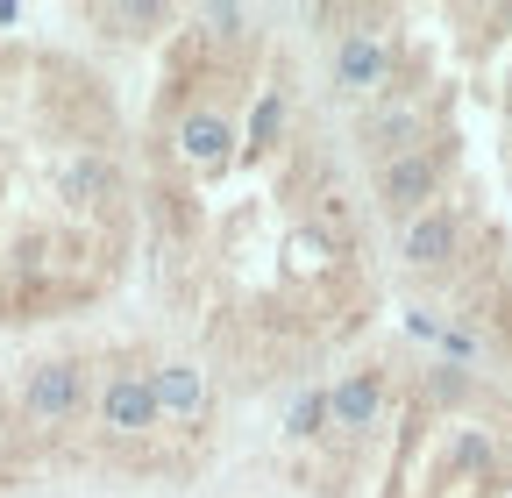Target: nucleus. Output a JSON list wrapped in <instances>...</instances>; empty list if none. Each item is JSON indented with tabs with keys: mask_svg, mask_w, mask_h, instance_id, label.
Wrapping results in <instances>:
<instances>
[{
	"mask_svg": "<svg viewBox=\"0 0 512 498\" xmlns=\"http://www.w3.org/2000/svg\"><path fill=\"white\" fill-rule=\"evenodd\" d=\"M79 406H86V370L72 356H50V363H36L29 378H22V413L36 427H64Z\"/></svg>",
	"mask_w": 512,
	"mask_h": 498,
	"instance_id": "obj_1",
	"label": "nucleus"
},
{
	"mask_svg": "<svg viewBox=\"0 0 512 498\" xmlns=\"http://www.w3.org/2000/svg\"><path fill=\"white\" fill-rule=\"evenodd\" d=\"M434 193H441V157L434 150H406V157H392L377 171V200H384V214H399V221L427 214Z\"/></svg>",
	"mask_w": 512,
	"mask_h": 498,
	"instance_id": "obj_2",
	"label": "nucleus"
},
{
	"mask_svg": "<svg viewBox=\"0 0 512 498\" xmlns=\"http://www.w3.org/2000/svg\"><path fill=\"white\" fill-rule=\"evenodd\" d=\"M164 413H157V392H150V370H114L100 385V427L107 434H150Z\"/></svg>",
	"mask_w": 512,
	"mask_h": 498,
	"instance_id": "obj_3",
	"label": "nucleus"
},
{
	"mask_svg": "<svg viewBox=\"0 0 512 498\" xmlns=\"http://www.w3.org/2000/svg\"><path fill=\"white\" fill-rule=\"evenodd\" d=\"M335 86L342 93H384L392 86V43L377 29H349L335 43Z\"/></svg>",
	"mask_w": 512,
	"mask_h": 498,
	"instance_id": "obj_4",
	"label": "nucleus"
},
{
	"mask_svg": "<svg viewBox=\"0 0 512 498\" xmlns=\"http://www.w3.org/2000/svg\"><path fill=\"white\" fill-rule=\"evenodd\" d=\"M456 249H463V214H456V207H427V214H413L406 235H399V257H406L413 271H441Z\"/></svg>",
	"mask_w": 512,
	"mask_h": 498,
	"instance_id": "obj_5",
	"label": "nucleus"
},
{
	"mask_svg": "<svg viewBox=\"0 0 512 498\" xmlns=\"http://www.w3.org/2000/svg\"><path fill=\"white\" fill-rule=\"evenodd\" d=\"M150 392H157V413H164V420H185V427L207 420V406H214L200 363H157V370H150Z\"/></svg>",
	"mask_w": 512,
	"mask_h": 498,
	"instance_id": "obj_6",
	"label": "nucleus"
},
{
	"mask_svg": "<svg viewBox=\"0 0 512 498\" xmlns=\"http://www.w3.org/2000/svg\"><path fill=\"white\" fill-rule=\"evenodd\" d=\"M377 420H384V378H377V370H349L342 385H328V427L370 434Z\"/></svg>",
	"mask_w": 512,
	"mask_h": 498,
	"instance_id": "obj_7",
	"label": "nucleus"
},
{
	"mask_svg": "<svg viewBox=\"0 0 512 498\" xmlns=\"http://www.w3.org/2000/svg\"><path fill=\"white\" fill-rule=\"evenodd\" d=\"M178 157L200 164V171H221V164L235 157V121H228L221 107H192V114L178 121Z\"/></svg>",
	"mask_w": 512,
	"mask_h": 498,
	"instance_id": "obj_8",
	"label": "nucleus"
},
{
	"mask_svg": "<svg viewBox=\"0 0 512 498\" xmlns=\"http://www.w3.org/2000/svg\"><path fill=\"white\" fill-rule=\"evenodd\" d=\"M57 193L72 200V207H93V200H107V193H114V171H107L100 157H72V164L57 171Z\"/></svg>",
	"mask_w": 512,
	"mask_h": 498,
	"instance_id": "obj_9",
	"label": "nucleus"
},
{
	"mask_svg": "<svg viewBox=\"0 0 512 498\" xmlns=\"http://www.w3.org/2000/svg\"><path fill=\"white\" fill-rule=\"evenodd\" d=\"M413 136H420V114H413V107H384V114L370 121V143L384 150V164L406 157V150H413Z\"/></svg>",
	"mask_w": 512,
	"mask_h": 498,
	"instance_id": "obj_10",
	"label": "nucleus"
},
{
	"mask_svg": "<svg viewBox=\"0 0 512 498\" xmlns=\"http://www.w3.org/2000/svg\"><path fill=\"white\" fill-rule=\"evenodd\" d=\"M285 434H292V442H313V434H328V392H299L292 413H285Z\"/></svg>",
	"mask_w": 512,
	"mask_h": 498,
	"instance_id": "obj_11",
	"label": "nucleus"
},
{
	"mask_svg": "<svg viewBox=\"0 0 512 498\" xmlns=\"http://www.w3.org/2000/svg\"><path fill=\"white\" fill-rule=\"evenodd\" d=\"M285 136V93L271 86L264 100H256V114H249V150H271Z\"/></svg>",
	"mask_w": 512,
	"mask_h": 498,
	"instance_id": "obj_12",
	"label": "nucleus"
},
{
	"mask_svg": "<svg viewBox=\"0 0 512 498\" xmlns=\"http://www.w3.org/2000/svg\"><path fill=\"white\" fill-rule=\"evenodd\" d=\"M491 463V442H484V434H463V442H456V470H484Z\"/></svg>",
	"mask_w": 512,
	"mask_h": 498,
	"instance_id": "obj_13",
	"label": "nucleus"
},
{
	"mask_svg": "<svg viewBox=\"0 0 512 498\" xmlns=\"http://www.w3.org/2000/svg\"><path fill=\"white\" fill-rule=\"evenodd\" d=\"M207 29L214 36H242V8H207Z\"/></svg>",
	"mask_w": 512,
	"mask_h": 498,
	"instance_id": "obj_14",
	"label": "nucleus"
},
{
	"mask_svg": "<svg viewBox=\"0 0 512 498\" xmlns=\"http://www.w3.org/2000/svg\"><path fill=\"white\" fill-rule=\"evenodd\" d=\"M505 463H512V442H505Z\"/></svg>",
	"mask_w": 512,
	"mask_h": 498,
	"instance_id": "obj_15",
	"label": "nucleus"
}]
</instances>
